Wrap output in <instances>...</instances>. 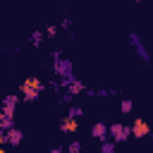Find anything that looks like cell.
Segmentation results:
<instances>
[{
  "label": "cell",
  "instance_id": "cell-16",
  "mask_svg": "<svg viewBox=\"0 0 153 153\" xmlns=\"http://www.w3.org/2000/svg\"><path fill=\"white\" fill-rule=\"evenodd\" d=\"M50 153H62V151H60V148H55V151H50Z\"/></svg>",
  "mask_w": 153,
  "mask_h": 153
},
{
  "label": "cell",
  "instance_id": "cell-4",
  "mask_svg": "<svg viewBox=\"0 0 153 153\" xmlns=\"http://www.w3.org/2000/svg\"><path fill=\"white\" fill-rule=\"evenodd\" d=\"M76 117H67L65 122H62V131H67V134H72V131H76Z\"/></svg>",
  "mask_w": 153,
  "mask_h": 153
},
{
  "label": "cell",
  "instance_id": "cell-3",
  "mask_svg": "<svg viewBox=\"0 0 153 153\" xmlns=\"http://www.w3.org/2000/svg\"><path fill=\"white\" fill-rule=\"evenodd\" d=\"M108 131L112 134V139H115V141H124V139L129 136V129H127V127H122V124H112V127H108Z\"/></svg>",
  "mask_w": 153,
  "mask_h": 153
},
{
  "label": "cell",
  "instance_id": "cell-6",
  "mask_svg": "<svg viewBox=\"0 0 153 153\" xmlns=\"http://www.w3.org/2000/svg\"><path fill=\"white\" fill-rule=\"evenodd\" d=\"M105 131H108V127H105V124H100V122L93 127V136H96V139H105Z\"/></svg>",
  "mask_w": 153,
  "mask_h": 153
},
{
  "label": "cell",
  "instance_id": "cell-11",
  "mask_svg": "<svg viewBox=\"0 0 153 153\" xmlns=\"http://www.w3.org/2000/svg\"><path fill=\"white\" fill-rule=\"evenodd\" d=\"M45 33H48V36H55V33H57V26H48V31H45Z\"/></svg>",
  "mask_w": 153,
  "mask_h": 153
},
{
  "label": "cell",
  "instance_id": "cell-7",
  "mask_svg": "<svg viewBox=\"0 0 153 153\" xmlns=\"http://www.w3.org/2000/svg\"><path fill=\"white\" fill-rule=\"evenodd\" d=\"M79 91H84V84L81 81H69V96H74Z\"/></svg>",
  "mask_w": 153,
  "mask_h": 153
},
{
  "label": "cell",
  "instance_id": "cell-13",
  "mask_svg": "<svg viewBox=\"0 0 153 153\" xmlns=\"http://www.w3.org/2000/svg\"><path fill=\"white\" fill-rule=\"evenodd\" d=\"M112 148H115L112 143H105V146H103V153H112Z\"/></svg>",
  "mask_w": 153,
  "mask_h": 153
},
{
  "label": "cell",
  "instance_id": "cell-5",
  "mask_svg": "<svg viewBox=\"0 0 153 153\" xmlns=\"http://www.w3.org/2000/svg\"><path fill=\"white\" fill-rule=\"evenodd\" d=\"M5 141H10V143H19V141H22V131H19V129H10L7 136H5Z\"/></svg>",
  "mask_w": 153,
  "mask_h": 153
},
{
  "label": "cell",
  "instance_id": "cell-9",
  "mask_svg": "<svg viewBox=\"0 0 153 153\" xmlns=\"http://www.w3.org/2000/svg\"><path fill=\"white\" fill-rule=\"evenodd\" d=\"M7 124H10V117H5V115H0V129H2V127H7Z\"/></svg>",
  "mask_w": 153,
  "mask_h": 153
},
{
  "label": "cell",
  "instance_id": "cell-14",
  "mask_svg": "<svg viewBox=\"0 0 153 153\" xmlns=\"http://www.w3.org/2000/svg\"><path fill=\"white\" fill-rule=\"evenodd\" d=\"M69 151L72 153H79V143H69Z\"/></svg>",
  "mask_w": 153,
  "mask_h": 153
},
{
  "label": "cell",
  "instance_id": "cell-10",
  "mask_svg": "<svg viewBox=\"0 0 153 153\" xmlns=\"http://www.w3.org/2000/svg\"><path fill=\"white\" fill-rule=\"evenodd\" d=\"M76 115H81V108H72L69 110V117H76Z\"/></svg>",
  "mask_w": 153,
  "mask_h": 153
},
{
  "label": "cell",
  "instance_id": "cell-8",
  "mask_svg": "<svg viewBox=\"0 0 153 153\" xmlns=\"http://www.w3.org/2000/svg\"><path fill=\"white\" fill-rule=\"evenodd\" d=\"M131 110V100H122V112H129Z\"/></svg>",
  "mask_w": 153,
  "mask_h": 153
},
{
  "label": "cell",
  "instance_id": "cell-15",
  "mask_svg": "<svg viewBox=\"0 0 153 153\" xmlns=\"http://www.w3.org/2000/svg\"><path fill=\"white\" fill-rule=\"evenodd\" d=\"M2 141H5V134L0 131V143H2ZM0 153H2V148H0Z\"/></svg>",
  "mask_w": 153,
  "mask_h": 153
},
{
  "label": "cell",
  "instance_id": "cell-1",
  "mask_svg": "<svg viewBox=\"0 0 153 153\" xmlns=\"http://www.w3.org/2000/svg\"><path fill=\"white\" fill-rule=\"evenodd\" d=\"M43 88V84L36 79V76H29L24 84H22V93H24V98L26 100H33L36 96H38V91Z\"/></svg>",
  "mask_w": 153,
  "mask_h": 153
},
{
  "label": "cell",
  "instance_id": "cell-2",
  "mask_svg": "<svg viewBox=\"0 0 153 153\" xmlns=\"http://www.w3.org/2000/svg\"><path fill=\"white\" fill-rule=\"evenodd\" d=\"M129 134H134L136 139H143V136H148V124L143 120H134V127L129 129Z\"/></svg>",
  "mask_w": 153,
  "mask_h": 153
},
{
  "label": "cell",
  "instance_id": "cell-12",
  "mask_svg": "<svg viewBox=\"0 0 153 153\" xmlns=\"http://www.w3.org/2000/svg\"><path fill=\"white\" fill-rule=\"evenodd\" d=\"M41 38H43V33H38V31H36V33H33V36H31V41H33V43H38V41H41Z\"/></svg>",
  "mask_w": 153,
  "mask_h": 153
}]
</instances>
